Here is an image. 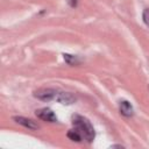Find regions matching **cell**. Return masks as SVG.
Masks as SVG:
<instances>
[{
    "instance_id": "1",
    "label": "cell",
    "mask_w": 149,
    "mask_h": 149,
    "mask_svg": "<svg viewBox=\"0 0 149 149\" xmlns=\"http://www.w3.org/2000/svg\"><path fill=\"white\" fill-rule=\"evenodd\" d=\"M35 98L43 100V101H51V100H56L57 102L62 104V105H72L76 102L77 98L69 93V92H64L61 91L58 88H40L37 91L34 92Z\"/></svg>"
},
{
    "instance_id": "2",
    "label": "cell",
    "mask_w": 149,
    "mask_h": 149,
    "mask_svg": "<svg viewBox=\"0 0 149 149\" xmlns=\"http://www.w3.org/2000/svg\"><path fill=\"white\" fill-rule=\"evenodd\" d=\"M71 120H72L73 129H76L81 135L83 140H85L87 142H92L94 140L95 132H94V128L88 119H86L85 116L79 115V114H73Z\"/></svg>"
},
{
    "instance_id": "3",
    "label": "cell",
    "mask_w": 149,
    "mask_h": 149,
    "mask_svg": "<svg viewBox=\"0 0 149 149\" xmlns=\"http://www.w3.org/2000/svg\"><path fill=\"white\" fill-rule=\"evenodd\" d=\"M36 116L43 121L47 122H56L57 121V116L56 114L52 112V109L48 108V107H43L40 109H36Z\"/></svg>"
},
{
    "instance_id": "4",
    "label": "cell",
    "mask_w": 149,
    "mask_h": 149,
    "mask_svg": "<svg viewBox=\"0 0 149 149\" xmlns=\"http://www.w3.org/2000/svg\"><path fill=\"white\" fill-rule=\"evenodd\" d=\"M13 120L16 123H19V125H21V126H23V127H26V128H28L30 130H36L40 127L34 120L28 119V118H24V116H14Z\"/></svg>"
},
{
    "instance_id": "5",
    "label": "cell",
    "mask_w": 149,
    "mask_h": 149,
    "mask_svg": "<svg viewBox=\"0 0 149 149\" xmlns=\"http://www.w3.org/2000/svg\"><path fill=\"white\" fill-rule=\"evenodd\" d=\"M119 111L126 118H130L134 115V108H133L132 104L127 100H121L119 102Z\"/></svg>"
},
{
    "instance_id": "6",
    "label": "cell",
    "mask_w": 149,
    "mask_h": 149,
    "mask_svg": "<svg viewBox=\"0 0 149 149\" xmlns=\"http://www.w3.org/2000/svg\"><path fill=\"white\" fill-rule=\"evenodd\" d=\"M63 56H64L65 62H66L68 64H70V65H77V64L80 63V61L78 59L77 56H72V55H69V54H64Z\"/></svg>"
},
{
    "instance_id": "7",
    "label": "cell",
    "mask_w": 149,
    "mask_h": 149,
    "mask_svg": "<svg viewBox=\"0 0 149 149\" xmlns=\"http://www.w3.org/2000/svg\"><path fill=\"white\" fill-rule=\"evenodd\" d=\"M68 137H69L70 140H72V141H76V142H80V141L83 140L81 135H80L76 129H71V130L68 133Z\"/></svg>"
},
{
    "instance_id": "8",
    "label": "cell",
    "mask_w": 149,
    "mask_h": 149,
    "mask_svg": "<svg viewBox=\"0 0 149 149\" xmlns=\"http://www.w3.org/2000/svg\"><path fill=\"white\" fill-rule=\"evenodd\" d=\"M142 17H143V21H144V23H146V24L149 27V8H146V9H144Z\"/></svg>"
},
{
    "instance_id": "9",
    "label": "cell",
    "mask_w": 149,
    "mask_h": 149,
    "mask_svg": "<svg viewBox=\"0 0 149 149\" xmlns=\"http://www.w3.org/2000/svg\"><path fill=\"white\" fill-rule=\"evenodd\" d=\"M68 2H69V5L71 7H76L77 6V0H68Z\"/></svg>"
}]
</instances>
